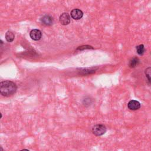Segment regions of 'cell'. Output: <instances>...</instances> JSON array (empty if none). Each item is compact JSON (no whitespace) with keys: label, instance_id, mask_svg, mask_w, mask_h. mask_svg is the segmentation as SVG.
<instances>
[{"label":"cell","instance_id":"obj_8","mask_svg":"<svg viewBox=\"0 0 151 151\" xmlns=\"http://www.w3.org/2000/svg\"><path fill=\"white\" fill-rule=\"evenodd\" d=\"M140 63V60L137 57L132 58L129 63V66L131 68H134L136 65H137Z\"/></svg>","mask_w":151,"mask_h":151},{"label":"cell","instance_id":"obj_10","mask_svg":"<svg viewBox=\"0 0 151 151\" xmlns=\"http://www.w3.org/2000/svg\"><path fill=\"white\" fill-rule=\"evenodd\" d=\"M145 73L147 78L148 82L151 84V67L147 68L145 71Z\"/></svg>","mask_w":151,"mask_h":151},{"label":"cell","instance_id":"obj_7","mask_svg":"<svg viewBox=\"0 0 151 151\" xmlns=\"http://www.w3.org/2000/svg\"><path fill=\"white\" fill-rule=\"evenodd\" d=\"M41 22L46 25H51L53 24L54 20L53 18L49 15H44L41 18Z\"/></svg>","mask_w":151,"mask_h":151},{"label":"cell","instance_id":"obj_9","mask_svg":"<svg viewBox=\"0 0 151 151\" xmlns=\"http://www.w3.org/2000/svg\"><path fill=\"white\" fill-rule=\"evenodd\" d=\"M15 38V35L11 31H7L5 34V39L8 42H12L14 41Z\"/></svg>","mask_w":151,"mask_h":151},{"label":"cell","instance_id":"obj_6","mask_svg":"<svg viewBox=\"0 0 151 151\" xmlns=\"http://www.w3.org/2000/svg\"><path fill=\"white\" fill-rule=\"evenodd\" d=\"M71 17L76 20L81 19L83 16V12L79 9H74L71 11Z\"/></svg>","mask_w":151,"mask_h":151},{"label":"cell","instance_id":"obj_4","mask_svg":"<svg viewBox=\"0 0 151 151\" xmlns=\"http://www.w3.org/2000/svg\"><path fill=\"white\" fill-rule=\"evenodd\" d=\"M140 103L134 100H132L129 101L127 104L128 108L131 110H137L140 108Z\"/></svg>","mask_w":151,"mask_h":151},{"label":"cell","instance_id":"obj_13","mask_svg":"<svg viewBox=\"0 0 151 151\" xmlns=\"http://www.w3.org/2000/svg\"><path fill=\"white\" fill-rule=\"evenodd\" d=\"M1 151H4V149H3V148H2V146H1Z\"/></svg>","mask_w":151,"mask_h":151},{"label":"cell","instance_id":"obj_11","mask_svg":"<svg viewBox=\"0 0 151 151\" xmlns=\"http://www.w3.org/2000/svg\"><path fill=\"white\" fill-rule=\"evenodd\" d=\"M136 51H137V52L139 55H143L145 52V47L143 44H140L138 46L136 47Z\"/></svg>","mask_w":151,"mask_h":151},{"label":"cell","instance_id":"obj_1","mask_svg":"<svg viewBox=\"0 0 151 151\" xmlns=\"http://www.w3.org/2000/svg\"><path fill=\"white\" fill-rule=\"evenodd\" d=\"M17 90V86L15 83L11 81H3L0 83V93L6 97L12 96Z\"/></svg>","mask_w":151,"mask_h":151},{"label":"cell","instance_id":"obj_12","mask_svg":"<svg viewBox=\"0 0 151 151\" xmlns=\"http://www.w3.org/2000/svg\"><path fill=\"white\" fill-rule=\"evenodd\" d=\"M19 151H29V150H28V149H22V150H21Z\"/></svg>","mask_w":151,"mask_h":151},{"label":"cell","instance_id":"obj_5","mask_svg":"<svg viewBox=\"0 0 151 151\" xmlns=\"http://www.w3.org/2000/svg\"><path fill=\"white\" fill-rule=\"evenodd\" d=\"M60 22L62 25H68L70 22V15L64 12L60 16Z\"/></svg>","mask_w":151,"mask_h":151},{"label":"cell","instance_id":"obj_3","mask_svg":"<svg viewBox=\"0 0 151 151\" xmlns=\"http://www.w3.org/2000/svg\"><path fill=\"white\" fill-rule=\"evenodd\" d=\"M30 37L34 41H38L42 37V33L40 30L38 29H34L31 31L29 33Z\"/></svg>","mask_w":151,"mask_h":151},{"label":"cell","instance_id":"obj_2","mask_svg":"<svg viewBox=\"0 0 151 151\" xmlns=\"http://www.w3.org/2000/svg\"><path fill=\"white\" fill-rule=\"evenodd\" d=\"M106 130L107 129L106 126L101 124H96L92 128L93 133L97 136H102L106 132Z\"/></svg>","mask_w":151,"mask_h":151}]
</instances>
